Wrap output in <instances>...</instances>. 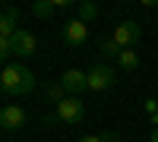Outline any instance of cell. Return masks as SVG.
<instances>
[{
  "instance_id": "cell-1",
  "label": "cell",
  "mask_w": 158,
  "mask_h": 142,
  "mask_svg": "<svg viewBox=\"0 0 158 142\" xmlns=\"http://www.w3.org/2000/svg\"><path fill=\"white\" fill-rule=\"evenodd\" d=\"M0 88H3L6 95H29L35 88V76L29 67H22V63H10L3 67L0 73Z\"/></svg>"
},
{
  "instance_id": "cell-2",
  "label": "cell",
  "mask_w": 158,
  "mask_h": 142,
  "mask_svg": "<svg viewBox=\"0 0 158 142\" xmlns=\"http://www.w3.org/2000/svg\"><path fill=\"white\" fill-rule=\"evenodd\" d=\"M114 44L120 47V51H133L136 44H139V38H142V29H139V22H133V19H127V22H120L114 29Z\"/></svg>"
},
{
  "instance_id": "cell-3",
  "label": "cell",
  "mask_w": 158,
  "mask_h": 142,
  "mask_svg": "<svg viewBox=\"0 0 158 142\" xmlns=\"http://www.w3.org/2000/svg\"><path fill=\"white\" fill-rule=\"evenodd\" d=\"M57 120H63V123H82L85 120V104H82V98L79 95H67L57 104Z\"/></svg>"
},
{
  "instance_id": "cell-4",
  "label": "cell",
  "mask_w": 158,
  "mask_h": 142,
  "mask_svg": "<svg viewBox=\"0 0 158 142\" xmlns=\"http://www.w3.org/2000/svg\"><path fill=\"white\" fill-rule=\"evenodd\" d=\"M114 82L117 76H114V67H108V63H98L89 70V92H108Z\"/></svg>"
},
{
  "instance_id": "cell-5",
  "label": "cell",
  "mask_w": 158,
  "mask_h": 142,
  "mask_svg": "<svg viewBox=\"0 0 158 142\" xmlns=\"http://www.w3.org/2000/svg\"><path fill=\"white\" fill-rule=\"evenodd\" d=\"M63 41H67L70 47H82L89 41V25L82 19H70L67 25H63Z\"/></svg>"
},
{
  "instance_id": "cell-6",
  "label": "cell",
  "mask_w": 158,
  "mask_h": 142,
  "mask_svg": "<svg viewBox=\"0 0 158 142\" xmlns=\"http://www.w3.org/2000/svg\"><path fill=\"white\" fill-rule=\"evenodd\" d=\"M60 85L67 88V95H82L89 88V73L85 70H67L60 76Z\"/></svg>"
},
{
  "instance_id": "cell-7",
  "label": "cell",
  "mask_w": 158,
  "mask_h": 142,
  "mask_svg": "<svg viewBox=\"0 0 158 142\" xmlns=\"http://www.w3.org/2000/svg\"><path fill=\"white\" fill-rule=\"evenodd\" d=\"M35 51H38V38L29 29H19L16 35H13V54L16 57H32Z\"/></svg>"
},
{
  "instance_id": "cell-8",
  "label": "cell",
  "mask_w": 158,
  "mask_h": 142,
  "mask_svg": "<svg viewBox=\"0 0 158 142\" xmlns=\"http://www.w3.org/2000/svg\"><path fill=\"white\" fill-rule=\"evenodd\" d=\"M0 126H3L6 133L22 130V126H25V111H22L19 104H6L3 111H0Z\"/></svg>"
},
{
  "instance_id": "cell-9",
  "label": "cell",
  "mask_w": 158,
  "mask_h": 142,
  "mask_svg": "<svg viewBox=\"0 0 158 142\" xmlns=\"http://www.w3.org/2000/svg\"><path fill=\"white\" fill-rule=\"evenodd\" d=\"M16 22H19V10L16 6H3V16H0V38H10L13 41V35H16Z\"/></svg>"
},
{
  "instance_id": "cell-10",
  "label": "cell",
  "mask_w": 158,
  "mask_h": 142,
  "mask_svg": "<svg viewBox=\"0 0 158 142\" xmlns=\"http://www.w3.org/2000/svg\"><path fill=\"white\" fill-rule=\"evenodd\" d=\"M117 67L127 70V73H133L139 67V54H136V51H120V54H117Z\"/></svg>"
},
{
  "instance_id": "cell-11",
  "label": "cell",
  "mask_w": 158,
  "mask_h": 142,
  "mask_svg": "<svg viewBox=\"0 0 158 142\" xmlns=\"http://www.w3.org/2000/svg\"><path fill=\"white\" fill-rule=\"evenodd\" d=\"M54 10H57V3H54V0H35V3H32V13H35L38 19L54 16Z\"/></svg>"
},
{
  "instance_id": "cell-12",
  "label": "cell",
  "mask_w": 158,
  "mask_h": 142,
  "mask_svg": "<svg viewBox=\"0 0 158 142\" xmlns=\"http://www.w3.org/2000/svg\"><path fill=\"white\" fill-rule=\"evenodd\" d=\"M98 54H101V57H117V54H120V47L114 44V38H101V41H98Z\"/></svg>"
},
{
  "instance_id": "cell-13",
  "label": "cell",
  "mask_w": 158,
  "mask_h": 142,
  "mask_svg": "<svg viewBox=\"0 0 158 142\" xmlns=\"http://www.w3.org/2000/svg\"><path fill=\"white\" fill-rule=\"evenodd\" d=\"M76 10H79V19H82L85 25H89L92 19H95V16H98V6H95V3H79Z\"/></svg>"
},
{
  "instance_id": "cell-14",
  "label": "cell",
  "mask_w": 158,
  "mask_h": 142,
  "mask_svg": "<svg viewBox=\"0 0 158 142\" xmlns=\"http://www.w3.org/2000/svg\"><path fill=\"white\" fill-rule=\"evenodd\" d=\"M63 92H67V88H63L60 82H57V85H48V98H51V101H54V104H60V101H63V98H67V95H63Z\"/></svg>"
},
{
  "instance_id": "cell-15",
  "label": "cell",
  "mask_w": 158,
  "mask_h": 142,
  "mask_svg": "<svg viewBox=\"0 0 158 142\" xmlns=\"http://www.w3.org/2000/svg\"><path fill=\"white\" fill-rule=\"evenodd\" d=\"M79 142H114L111 133H92V136H79Z\"/></svg>"
},
{
  "instance_id": "cell-16",
  "label": "cell",
  "mask_w": 158,
  "mask_h": 142,
  "mask_svg": "<svg viewBox=\"0 0 158 142\" xmlns=\"http://www.w3.org/2000/svg\"><path fill=\"white\" fill-rule=\"evenodd\" d=\"M10 54H13V41L10 38H0V63H6Z\"/></svg>"
},
{
  "instance_id": "cell-17",
  "label": "cell",
  "mask_w": 158,
  "mask_h": 142,
  "mask_svg": "<svg viewBox=\"0 0 158 142\" xmlns=\"http://www.w3.org/2000/svg\"><path fill=\"white\" fill-rule=\"evenodd\" d=\"M146 111H149V114L158 111V101H155V98H146Z\"/></svg>"
},
{
  "instance_id": "cell-18",
  "label": "cell",
  "mask_w": 158,
  "mask_h": 142,
  "mask_svg": "<svg viewBox=\"0 0 158 142\" xmlns=\"http://www.w3.org/2000/svg\"><path fill=\"white\" fill-rule=\"evenodd\" d=\"M152 142H158V126H152Z\"/></svg>"
},
{
  "instance_id": "cell-19",
  "label": "cell",
  "mask_w": 158,
  "mask_h": 142,
  "mask_svg": "<svg viewBox=\"0 0 158 142\" xmlns=\"http://www.w3.org/2000/svg\"><path fill=\"white\" fill-rule=\"evenodd\" d=\"M152 126H158V111H155V114H152Z\"/></svg>"
},
{
  "instance_id": "cell-20",
  "label": "cell",
  "mask_w": 158,
  "mask_h": 142,
  "mask_svg": "<svg viewBox=\"0 0 158 142\" xmlns=\"http://www.w3.org/2000/svg\"><path fill=\"white\" fill-rule=\"evenodd\" d=\"M0 133H3V126H0Z\"/></svg>"
},
{
  "instance_id": "cell-21",
  "label": "cell",
  "mask_w": 158,
  "mask_h": 142,
  "mask_svg": "<svg viewBox=\"0 0 158 142\" xmlns=\"http://www.w3.org/2000/svg\"><path fill=\"white\" fill-rule=\"evenodd\" d=\"M0 92H3V88H0Z\"/></svg>"
},
{
  "instance_id": "cell-22",
  "label": "cell",
  "mask_w": 158,
  "mask_h": 142,
  "mask_svg": "<svg viewBox=\"0 0 158 142\" xmlns=\"http://www.w3.org/2000/svg\"><path fill=\"white\" fill-rule=\"evenodd\" d=\"M114 142H117V139H114Z\"/></svg>"
}]
</instances>
